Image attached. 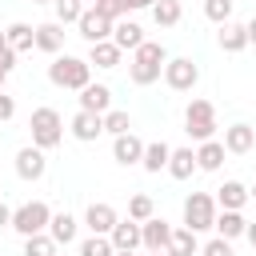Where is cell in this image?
<instances>
[{
    "mask_svg": "<svg viewBox=\"0 0 256 256\" xmlns=\"http://www.w3.org/2000/svg\"><path fill=\"white\" fill-rule=\"evenodd\" d=\"M196 80H200V68L192 64V56H172V60H164V84H168L172 92H192Z\"/></svg>",
    "mask_w": 256,
    "mask_h": 256,
    "instance_id": "8992f818",
    "label": "cell"
},
{
    "mask_svg": "<svg viewBox=\"0 0 256 256\" xmlns=\"http://www.w3.org/2000/svg\"><path fill=\"white\" fill-rule=\"evenodd\" d=\"M132 56H140V60H156V64H164L168 60V52H164V44H156V40H144Z\"/></svg>",
    "mask_w": 256,
    "mask_h": 256,
    "instance_id": "d590c367",
    "label": "cell"
},
{
    "mask_svg": "<svg viewBox=\"0 0 256 256\" xmlns=\"http://www.w3.org/2000/svg\"><path fill=\"white\" fill-rule=\"evenodd\" d=\"M4 40H8L16 52H28V48H36V28H32V24H24V20H16V24H8V28H4Z\"/></svg>",
    "mask_w": 256,
    "mask_h": 256,
    "instance_id": "603a6c76",
    "label": "cell"
},
{
    "mask_svg": "<svg viewBox=\"0 0 256 256\" xmlns=\"http://www.w3.org/2000/svg\"><path fill=\"white\" fill-rule=\"evenodd\" d=\"M116 256H136V252H116Z\"/></svg>",
    "mask_w": 256,
    "mask_h": 256,
    "instance_id": "c3c4849f",
    "label": "cell"
},
{
    "mask_svg": "<svg viewBox=\"0 0 256 256\" xmlns=\"http://www.w3.org/2000/svg\"><path fill=\"white\" fill-rule=\"evenodd\" d=\"M140 156H144V140L140 136H132V132H120L116 140H112V160L116 164H140Z\"/></svg>",
    "mask_w": 256,
    "mask_h": 256,
    "instance_id": "30bf717a",
    "label": "cell"
},
{
    "mask_svg": "<svg viewBox=\"0 0 256 256\" xmlns=\"http://www.w3.org/2000/svg\"><path fill=\"white\" fill-rule=\"evenodd\" d=\"M0 44H4V32H0Z\"/></svg>",
    "mask_w": 256,
    "mask_h": 256,
    "instance_id": "f907efd6",
    "label": "cell"
},
{
    "mask_svg": "<svg viewBox=\"0 0 256 256\" xmlns=\"http://www.w3.org/2000/svg\"><path fill=\"white\" fill-rule=\"evenodd\" d=\"M220 48L224 52H244L248 48V28L236 24V20H224L220 24Z\"/></svg>",
    "mask_w": 256,
    "mask_h": 256,
    "instance_id": "d6986e66",
    "label": "cell"
},
{
    "mask_svg": "<svg viewBox=\"0 0 256 256\" xmlns=\"http://www.w3.org/2000/svg\"><path fill=\"white\" fill-rule=\"evenodd\" d=\"M160 72H164V64H156V60H140V56H132V64H128V80L132 84H156L160 80Z\"/></svg>",
    "mask_w": 256,
    "mask_h": 256,
    "instance_id": "ffe728a7",
    "label": "cell"
},
{
    "mask_svg": "<svg viewBox=\"0 0 256 256\" xmlns=\"http://www.w3.org/2000/svg\"><path fill=\"white\" fill-rule=\"evenodd\" d=\"M244 236H248V244L256 248V224H248V228H244Z\"/></svg>",
    "mask_w": 256,
    "mask_h": 256,
    "instance_id": "7bdbcfd3",
    "label": "cell"
},
{
    "mask_svg": "<svg viewBox=\"0 0 256 256\" xmlns=\"http://www.w3.org/2000/svg\"><path fill=\"white\" fill-rule=\"evenodd\" d=\"M216 224V196H208V192H192L188 200H184V228H192V232H208Z\"/></svg>",
    "mask_w": 256,
    "mask_h": 256,
    "instance_id": "5b68a950",
    "label": "cell"
},
{
    "mask_svg": "<svg viewBox=\"0 0 256 256\" xmlns=\"http://www.w3.org/2000/svg\"><path fill=\"white\" fill-rule=\"evenodd\" d=\"M248 200H256V184H252V188H248Z\"/></svg>",
    "mask_w": 256,
    "mask_h": 256,
    "instance_id": "bcb514c9",
    "label": "cell"
},
{
    "mask_svg": "<svg viewBox=\"0 0 256 256\" xmlns=\"http://www.w3.org/2000/svg\"><path fill=\"white\" fill-rule=\"evenodd\" d=\"M12 116H16V100H12L8 92H0V124H4V120H12Z\"/></svg>",
    "mask_w": 256,
    "mask_h": 256,
    "instance_id": "ab89813d",
    "label": "cell"
},
{
    "mask_svg": "<svg viewBox=\"0 0 256 256\" xmlns=\"http://www.w3.org/2000/svg\"><path fill=\"white\" fill-rule=\"evenodd\" d=\"M224 240H236V236H244V228H248V220L240 216V212H232V208H224V212H216V224H212Z\"/></svg>",
    "mask_w": 256,
    "mask_h": 256,
    "instance_id": "484cf974",
    "label": "cell"
},
{
    "mask_svg": "<svg viewBox=\"0 0 256 256\" xmlns=\"http://www.w3.org/2000/svg\"><path fill=\"white\" fill-rule=\"evenodd\" d=\"M36 48L40 52H60L64 48V24L60 20H48V24H36Z\"/></svg>",
    "mask_w": 256,
    "mask_h": 256,
    "instance_id": "e0dca14e",
    "label": "cell"
},
{
    "mask_svg": "<svg viewBox=\"0 0 256 256\" xmlns=\"http://www.w3.org/2000/svg\"><path fill=\"white\" fill-rule=\"evenodd\" d=\"M32 4H52V0H32Z\"/></svg>",
    "mask_w": 256,
    "mask_h": 256,
    "instance_id": "7dc6e473",
    "label": "cell"
},
{
    "mask_svg": "<svg viewBox=\"0 0 256 256\" xmlns=\"http://www.w3.org/2000/svg\"><path fill=\"white\" fill-rule=\"evenodd\" d=\"M216 204H220V208H232V212H240V208L248 204V188H244L240 180H224V184L216 188Z\"/></svg>",
    "mask_w": 256,
    "mask_h": 256,
    "instance_id": "ac0fdd59",
    "label": "cell"
},
{
    "mask_svg": "<svg viewBox=\"0 0 256 256\" xmlns=\"http://www.w3.org/2000/svg\"><path fill=\"white\" fill-rule=\"evenodd\" d=\"M92 8H96L100 16H108V20H120V12H124L120 0H92Z\"/></svg>",
    "mask_w": 256,
    "mask_h": 256,
    "instance_id": "74e56055",
    "label": "cell"
},
{
    "mask_svg": "<svg viewBox=\"0 0 256 256\" xmlns=\"http://www.w3.org/2000/svg\"><path fill=\"white\" fill-rule=\"evenodd\" d=\"M128 216H132L136 224H144L148 216H156V204H152V196H144V192H140V196H132V200H128Z\"/></svg>",
    "mask_w": 256,
    "mask_h": 256,
    "instance_id": "4dcf8cb0",
    "label": "cell"
},
{
    "mask_svg": "<svg viewBox=\"0 0 256 256\" xmlns=\"http://www.w3.org/2000/svg\"><path fill=\"white\" fill-rule=\"evenodd\" d=\"M232 4H236V0H232Z\"/></svg>",
    "mask_w": 256,
    "mask_h": 256,
    "instance_id": "816d5d0a",
    "label": "cell"
},
{
    "mask_svg": "<svg viewBox=\"0 0 256 256\" xmlns=\"http://www.w3.org/2000/svg\"><path fill=\"white\" fill-rule=\"evenodd\" d=\"M224 164V144L220 140H200V148H196V168L200 172H216Z\"/></svg>",
    "mask_w": 256,
    "mask_h": 256,
    "instance_id": "44dd1931",
    "label": "cell"
},
{
    "mask_svg": "<svg viewBox=\"0 0 256 256\" xmlns=\"http://www.w3.org/2000/svg\"><path fill=\"white\" fill-rule=\"evenodd\" d=\"M56 240L48 232H36V236H24V256H56Z\"/></svg>",
    "mask_w": 256,
    "mask_h": 256,
    "instance_id": "f546056e",
    "label": "cell"
},
{
    "mask_svg": "<svg viewBox=\"0 0 256 256\" xmlns=\"http://www.w3.org/2000/svg\"><path fill=\"white\" fill-rule=\"evenodd\" d=\"M112 24H116V20L100 16L96 8H84L80 20H76V28H80V36H84L88 44H96V40H112Z\"/></svg>",
    "mask_w": 256,
    "mask_h": 256,
    "instance_id": "52a82bcc",
    "label": "cell"
},
{
    "mask_svg": "<svg viewBox=\"0 0 256 256\" xmlns=\"http://www.w3.org/2000/svg\"><path fill=\"white\" fill-rule=\"evenodd\" d=\"M48 172V160H44V148H36V144H28V148H20L16 152V176L20 180H40Z\"/></svg>",
    "mask_w": 256,
    "mask_h": 256,
    "instance_id": "ba28073f",
    "label": "cell"
},
{
    "mask_svg": "<svg viewBox=\"0 0 256 256\" xmlns=\"http://www.w3.org/2000/svg\"><path fill=\"white\" fill-rule=\"evenodd\" d=\"M168 236H172V224L160 220V216H148L140 224V248H148V252H164L168 248Z\"/></svg>",
    "mask_w": 256,
    "mask_h": 256,
    "instance_id": "9c48e42d",
    "label": "cell"
},
{
    "mask_svg": "<svg viewBox=\"0 0 256 256\" xmlns=\"http://www.w3.org/2000/svg\"><path fill=\"white\" fill-rule=\"evenodd\" d=\"M80 108L104 116V112L112 108V88H108V84H84V88H80Z\"/></svg>",
    "mask_w": 256,
    "mask_h": 256,
    "instance_id": "4fadbf2b",
    "label": "cell"
},
{
    "mask_svg": "<svg viewBox=\"0 0 256 256\" xmlns=\"http://www.w3.org/2000/svg\"><path fill=\"white\" fill-rule=\"evenodd\" d=\"M180 16H184L180 0H156V4H152V20H156L160 28H176Z\"/></svg>",
    "mask_w": 256,
    "mask_h": 256,
    "instance_id": "f1b7e54d",
    "label": "cell"
},
{
    "mask_svg": "<svg viewBox=\"0 0 256 256\" xmlns=\"http://www.w3.org/2000/svg\"><path fill=\"white\" fill-rule=\"evenodd\" d=\"M200 256H232V240L216 236V240H208V244L200 248Z\"/></svg>",
    "mask_w": 256,
    "mask_h": 256,
    "instance_id": "8d00e7d4",
    "label": "cell"
},
{
    "mask_svg": "<svg viewBox=\"0 0 256 256\" xmlns=\"http://www.w3.org/2000/svg\"><path fill=\"white\" fill-rule=\"evenodd\" d=\"M8 224H12V208L0 200V228H8Z\"/></svg>",
    "mask_w": 256,
    "mask_h": 256,
    "instance_id": "60d3db41",
    "label": "cell"
},
{
    "mask_svg": "<svg viewBox=\"0 0 256 256\" xmlns=\"http://www.w3.org/2000/svg\"><path fill=\"white\" fill-rule=\"evenodd\" d=\"M108 240H112L116 252H136V248H140V224H136L132 216H128V220H116L112 232H108Z\"/></svg>",
    "mask_w": 256,
    "mask_h": 256,
    "instance_id": "8fae6325",
    "label": "cell"
},
{
    "mask_svg": "<svg viewBox=\"0 0 256 256\" xmlns=\"http://www.w3.org/2000/svg\"><path fill=\"white\" fill-rule=\"evenodd\" d=\"M100 132H104V116H100V112H84V108H80V112L72 116V136H76V140L92 144Z\"/></svg>",
    "mask_w": 256,
    "mask_h": 256,
    "instance_id": "5bb4252c",
    "label": "cell"
},
{
    "mask_svg": "<svg viewBox=\"0 0 256 256\" xmlns=\"http://www.w3.org/2000/svg\"><path fill=\"white\" fill-rule=\"evenodd\" d=\"M80 256H116V248H112V240L108 236H88L84 244H80Z\"/></svg>",
    "mask_w": 256,
    "mask_h": 256,
    "instance_id": "d6a6232c",
    "label": "cell"
},
{
    "mask_svg": "<svg viewBox=\"0 0 256 256\" xmlns=\"http://www.w3.org/2000/svg\"><path fill=\"white\" fill-rule=\"evenodd\" d=\"M204 16L216 20V24L232 20V0H204Z\"/></svg>",
    "mask_w": 256,
    "mask_h": 256,
    "instance_id": "e575fe53",
    "label": "cell"
},
{
    "mask_svg": "<svg viewBox=\"0 0 256 256\" xmlns=\"http://www.w3.org/2000/svg\"><path fill=\"white\" fill-rule=\"evenodd\" d=\"M48 220H52V208L44 200H28L20 208H12V224L20 236H36V232H48Z\"/></svg>",
    "mask_w": 256,
    "mask_h": 256,
    "instance_id": "3957f363",
    "label": "cell"
},
{
    "mask_svg": "<svg viewBox=\"0 0 256 256\" xmlns=\"http://www.w3.org/2000/svg\"><path fill=\"white\" fill-rule=\"evenodd\" d=\"M120 56H124V52H120L112 40H96V44L88 48V64H96V68H116Z\"/></svg>",
    "mask_w": 256,
    "mask_h": 256,
    "instance_id": "cb8c5ba5",
    "label": "cell"
},
{
    "mask_svg": "<svg viewBox=\"0 0 256 256\" xmlns=\"http://www.w3.org/2000/svg\"><path fill=\"white\" fill-rule=\"evenodd\" d=\"M116 220H120V216H116V208H112V204H104V200H100V204H88V212H84V224H88L96 236H108Z\"/></svg>",
    "mask_w": 256,
    "mask_h": 256,
    "instance_id": "9a60e30c",
    "label": "cell"
},
{
    "mask_svg": "<svg viewBox=\"0 0 256 256\" xmlns=\"http://www.w3.org/2000/svg\"><path fill=\"white\" fill-rule=\"evenodd\" d=\"M4 80H8V72H0V92H4Z\"/></svg>",
    "mask_w": 256,
    "mask_h": 256,
    "instance_id": "f6af8a7d",
    "label": "cell"
},
{
    "mask_svg": "<svg viewBox=\"0 0 256 256\" xmlns=\"http://www.w3.org/2000/svg\"><path fill=\"white\" fill-rule=\"evenodd\" d=\"M148 256H168V252H148Z\"/></svg>",
    "mask_w": 256,
    "mask_h": 256,
    "instance_id": "681fc988",
    "label": "cell"
},
{
    "mask_svg": "<svg viewBox=\"0 0 256 256\" xmlns=\"http://www.w3.org/2000/svg\"><path fill=\"white\" fill-rule=\"evenodd\" d=\"M104 132H112V136H120V132H132V124H128V112H120V108H108V112H104Z\"/></svg>",
    "mask_w": 256,
    "mask_h": 256,
    "instance_id": "836d02e7",
    "label": "cell"
},
{
    "mask_svg": "<svg viewBox=\"0 0 256 256\" xmlns=\"http://www.w3.org/2000/svg\"><path fill=\"white\" fill-rule=\"evenodd\" d=\"M164 252H168V256H196V232H192V228H172Z\"/></svg>",
    "mask_w": 256,
    "mask_h": 256,
    "instance_id": "83f0119b",
    "label": "cell"
},
{
    "mask_svg": "<svg viewBox=\"0 0 256 256\" xmlns=\"http://www.w3.org/2000/svg\"><path fill=\"white\" fill-rule=\"evenodd\" d=\"M184 132L192 140H212V132H216V108H212V100H192L184 108Z\"/></svg>",
    "mask_w": 256,
    "mask_h": 256,
    "instance_id": "277c9868",
    "label": "cell"
},
{
    "mask_svg": "<svg viewBox=\"0 0 256 256\" xmlns=\"http://www.w3.org/2000/svg\"><path fill=\"white\" fill-rule=\"evenodd\" d=\"M152 4H156V0H136V8H152Z\"/></svg>",
    "mask_w": 256,
    "mask_h": 256,
    "instance_id": "ee69618b",
    "label": "cell"
},
{
    "mask_svg": "<svg viewBox=\"0 0 256 256\" xmlns=\"http://www.w3.org/2000/svg\"><path fill=\"white\" fill-rule=\"evenodd\" d=\"M196 172V152L192 148H172V156H168V176L172 180H188Z\"/></svg>",
    "mask_w": 256,
    "mask_h": 256,
    "instance_id": "7402d4cb",
    "label": "cell"
},
{
    "mask_svg": "<svg viewBox=\"0 0 256 256\" xmlns=\"http://www.w3.org/2000/svg\"><path fill=\"white\" fill-rule=\"evenodd\" d=\"M48 236H52L56 244H72V240H76V220H72L68 212H52V220H48Z\"/></svg>",
    "mask_w": 256,
    "mask_h": 256,
    "instance_id": "4316f807",
    "label": "cell"
},
{
    "mask_svg": "<svg viewBox=\"0 0 256 256\" xmlns=\"http://www.w3.org/2000/svg\"><path fill=\"white\" fill-rule=\"evenodd\" d=\"M244 28H248V44H256V16H252V20L244 24Z\"/></svg>",
    "mask_w": 256,
    "mask_h": 256,
    "instance_id": "b9f144b4",
    "label": "cell"
},
{
    "mask_svg": "<svg viewBox=\"0 0 256 256\" xmlns=\"http://www.w3.org/2000/svg\"><path fill=\"white\" fill-rule=\"evenodd\" d=\"M12 68H16V48L4 40L0 44V72H12Z\"/></svg>",
    "mask_w": 256,
    "mask_h": 256,
    "instance_id": "f35d334b",
    "label": "cell"
},
{
    "mask_svg": "<svg viewBox=\"0 0 256 256\" xmlns=\"http://www.w3.org/2000/svg\"><path fill=\"white\" fill-rule=\"evenodd\" d=\"M252 148H256V128H252V124H232V128H224V152L244 156V152H252Z\"/></svg>",
    "mask_w": 256,
    "mask_h": 256,
    "instance_id": "7c38bea8",
    "label": "cell"
},
{
    "mask_svg": "<svg viewBox=\"0 0 256 256\" xmlns=\"http://www.w3.org/2000/svg\"><path fill=\"white\" fill-rule=\"evenodd\" d=\"M48 80L56 84V88H84V84H92V64L88 60H80V56H56L52 64H48Z\"/></svg>",
    "mask_w": 256,
    "mask_h": 256,
    "instance_id": "6da1fadb",
    "label": "cell"
},
{
    "mask_svg": "<svg viewBox=\"0 0 256 256\" xmlns=\"http://www.w3.org/2000/svg\"><path fill=\"white\" fill-rule=\"evenodd\" d=\"M112 44H116L120 52H136V48L144 44V28L132 24V20H120V24H112Z\"/></svg>",
    "mask_w": 256,
    "mask_h": 256,
    "instance_id": "2e32d148",
    "label": "cell"
},
{
    "mask_svg": "<svg viewBox=\"0 0 256 256\" xmlns=\"http://www.w3.org/2000/svg\"><path fill=\"white\" fill-rule=\"evenodd\" d=\"M168 156H172V148H168L164 140H152V144H144L140 168H144V172H160V168H168Z\"/></svg>",
    "mask_w": 256,
    "mask_h": 256,
    "instance_id": "d4e9b609",
    "label": "cell"
},
{
    "mask_svg": "<svg viewBox=\"0 0 256 256\" xmlns=\"http://www.w3.org/2000/svg\"><path fill=\"white\" fill-rule=\"evenodd\" d=\"M52 8H56V20L60 24H76L80 12H84V0H52Z\"/></svg>",
    "mask_w": 256,
    "mask_h": 256,
    "instance_id": "1f68e13d",
    "label": "cell"
},
{
    "mask_svg": "<svg viewBox=\"0 0 256 256\" xmlns=\"http://www.w3.org/2000/svg\"><path fill=\"white\" fill-rule=\"evenodd\" d=\"M28 128H32V144L36 148H56L60 140H64V120H60V112L56 108H36L32 112V120H28Z\"/></svg>",
    "mask_w": 256,
    "mask_h": 256,
    "instance_id": "7a4b0ae2",
    "label": "cell"
}]
</instances>
